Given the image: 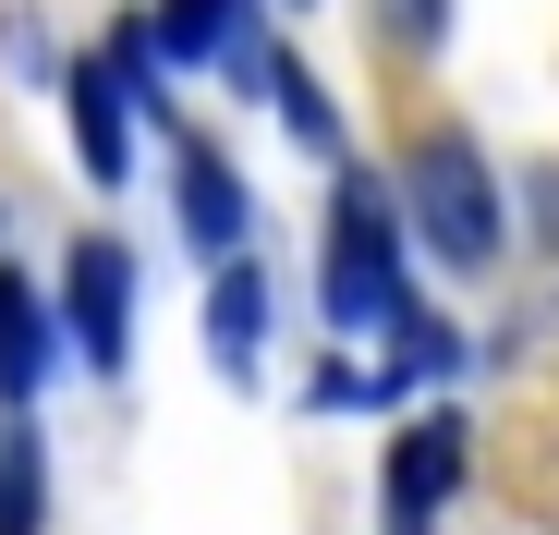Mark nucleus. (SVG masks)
I'll return each mask as SVG.
<instances>
[{
  "label": "nucleus",
  "instance_id": "4468645a",
  "mask_svg": "<svg viewBox=\"0 0 559 535\" xmlns=\"http://www.w3.org/2000/svg\"><path fill=\"white\" fill-rule=\"evenodd\" d=\"M523 195H535V231L559 243V170H535V183H523Z\"/></svg>",
  "mask_w": 559,
  "mask_h": 535
},
{
  "label": "nucleus",
  "instance_id": "9b49d317",
  "mask_svg": "<svg viewBox=\"0 0 559 535\" xmlns=\"http://www.w3.org/2000/svg\"><path fill=\"white\" fill-rule=\"evenodd\" d=\"M267 98H280V134H293V146L341 158V110H329V85H317L305 61H267Z\"/></svg>",
  "mask_w": 559,
  "mask_h": 535
},
{
  "label": "nucleus",
  "instance_id": "f03ea898",
  "mask_svg": "<svg viewBox=\"0 0 559 535\" xmlns=\"http://www.w3.org/2000/svg\"><path fill=\"white\" fill-rule=\"evenodd\" d=\"M402 219H414V243L450 268V281H487L499 268L511 219H499V170L475 158V134H426L402 158Z\"/></svg>",
  "mask_w": 559,
  "mask_h": 535
},
{
  "label": "nucleus",
  "instance_id": "39448f33",
  "mask_svg": "<svg viewBox=\"0 0 559 535\" xmlns=\"http://www.w3.org/2000/svg\"><path fill=\"white\" fill-rule=\"evenodd\" d=\"M462 463H475V426H462V414H414L402 426V451H390V535H426L438 523V499L462 487Z\"/></svg>",
  "mask_w": 559,
  "mask_h": 535
},
{
  "label": "nucleus",
  "instance_id": "ddd939ff",
  "mask_svg": "<svg viewBox=\"0 0 559 535\" xmlns=\"http://www.w3.org/2000/svg\"><path fill=\"white\" fill-rule=\"evenodd\" d=\"M378 13H390L402 49H438V37H450V0H378Z\"/></svg>",
  "mask_w": 559,
  "mask_h": 535
},
{
  "label": "nucleus",
  "instance_id": "0eeeda50",
  "mask_svg": "<svg viewBox=\"0 0 559 535\" xmlns=\"http://www.w3.org/2000/svg\"><path fill=\"white\" fill-rule=\"evenodd\" d=\"M73 158H85V183H110L122 195V170H134V85H122V61L98 49V61H73Z\"/></svg>",
  "mask_w": 559,
  "mask_h": 535
},
{
  "label": "nucleus",
  "instance_id": "423d86ee",
  "mask_svg": "<svg viewBox=\"0 0 559 535\" xmlns=\"http://www.w3.org/2000/svg\"><path fill=\"white\" fill-rule=\"evenodd\" d=\"M170 207H182V243L195 255H243V231H255V195H243V170L207 146V134H182V158H170Z\"/></svg>",
  "mask_w": 559,
  "mask_h": 535
},
{
  "label": "nucleus",
  "instance_id": "6e6552de",
  "mask_svg": "<svg viewBox=\"0 0 559 535\" xmlns=\"http://www.w3.org/2000/svg\"><path fill=\"white\" fill-rule=\"evenodd\" d=\"M49 341H61V305L25 268H0V402L13 414H37V390H49Z\"/></svg>",
  "mask_w": 559,
  "mask_h": 535
},
{
  "label": "nucleus",
  "instance_id": "1a4fd4ad",
  "mask_svg": "<svg viewBox=\"0 0 559 535\" xmlns=\"http://www.w3.org/2000/svg\"><path fill=\"white\" fill-rule=\"evenodd\" d=\"M402 390H426V366H414L402 329H390V353H329V366L305 378V414H390Z\"/></svg>",
  "mask_w": 559,
  "mask_h": 535
},
{
  "label": "nucleus",
  "instance_id": "f257e3e1",
  "mask_svg": "<svg viewBox=\"0 0 559 535\" xmlns=\"http://www.w3.org/2000/svg\"><path fill=\"white\" fill-rule=\"evenodd\" d=\"M402 305H414V281H402V219H390V195L365 183V170H341L329 255H317V317H329L341 341H390Z\"/></svg>",
  "mask_w": 559,
  "mask_h": 535
},
{
  "label": "nucleus",
  "instance_id": "20e7f679",
  "mask_svg": "<svg viewBox=\"0 0 559 535\" xmlns=\"http://www.w3.org/2000/svg\"><path fill=\"white\" fill-rule=\"evenodd\" d=\"M146 49L182 61V73H231V85H267V13L255 0H158L146 13Z\"/></svg>",
  "mask_w": 559,
  "mask_h": 535
},
{
  "label": "nucleus",
  "instance_id": "9d476101",
  "mask_svg": "<svg viewBox=\"0 0 559 535\" xmlns=\"http://www.w3.org/2000/svg\"><path fill=\"white\" fill-rule=\"evenodd\" d=\"M207 353H219V378H255V353H267V268H219L207 281Z\"/></svg>",
  "mask_w": 559,
  "mask_h": 535
},
{
  "label": "nucleus",
  "instance_id": "7ed1b4c3",
  "mask_svg": "<svg viewBox=\"0 0 559 535\" xmlns=\"http://www.w3.org/2000/svg\"><path fill=\"white\" fill-rule=\"evenodd\" d=\"M61 329H73V353H85L98 378L134 366V255H122L110 231H85V243L61 255Z\"/></svg>",
  "mask_w": 559,
  "mask_h": 535
},
{
  "label": "nucleus",
  "instance_id": "f8f14e48",
  "mask_svg": "<svg viewBox=\"0 0 559 535\" xmlns=\"http://www.w3.org/2000/svg\"><path fill=\"white\" fill-rule=\"evenodd\" d=\"M37 511H49V475H37V438L13 426V463H0V535H37Z\"/></svg>",
  "mask_w": 559,
  "mask_h": 535
}]
</instances>
